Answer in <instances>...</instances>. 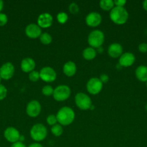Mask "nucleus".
Wrapping results in <instances>:
<instances>
[{
    "mask_svg": "<svg viewBox=\"0 0 147 147\" xmlns=\"http://www.w3.org/2000/svg\"><path fill=\"white\" fill-rule=\"evenodd\" d=\"M57 121L61 126H68L72 123L75 119V113L73 109L68 106L61 108L56 114Z\"/></svg>",
    "mask_w": 147,
    "mask_h": 147,
    "instance_id": "nucleus-1",
    "label": "nucleus"
},
{
    "mask_svg": "<svg viewBox=\"0 0 147 147\" xmlns=\"http://www.w3.org/2000/svg\"><path fill=\"white\" fill-rule=\"evenodd\" d=\"M110 17L116 24H123L128 19V13L124 7H114L110 11Z\"/></svg>",
    "mask_w": 147,
    "mask_h": 147,
    "instance_id": "nucleus-2",
    "label": "nucleus"
},
{
    "mask_svg": "<svg viewBox=\"0 0 147 147\" xmlns=\"http://www.w3.org/2000/svg\"><path fill=\"white\" fill-rule=\"evenodd\" d=\"M105 41L104 33L100 30H93L88 36V43L91 47L99 48Z\"/></svg>",
    "mask_w": 147,
    "mask_h": 147,
    "instance_id": "nucleus-3",
    "label": "nucleus"
},
{
    "mask_svg": "<svg viewBox=\"0 0 147 147\" xmlns=\"http://www.w3.org/2000/svg\"><path fill=\"white\" fill-rule=\"evenodd\" d=\"M48 131L46 126L42 123L35 124L30 129V136L35 142H41L47 136Z\"/></svg>",
    "mask_w": 147,
    "mask_h": 147,
    "instance_id": "nucleus-4",
    "label": "nucleus"
},
{
    "mask_svg": "<svg viewBox=\"0 0 147 147\" xmlns=\"http://www.w3.org/2000/svg\"><path fill=\"white\" fill-rule=\"evenodd\" d=\"M71 95L70 88L66 85H60L53 90V96L57 101H64L67 100Z\"/></svg>",
    "mask_w": 147,
    "mask_h": 147,
    "instance_id": "nucleus-5",
    "label": "nucleus"
},
{
    "mask_svg": "<svg viewBox=\"0 0 147 147\" xmlns=\"http://www.w3.org/2000/svg\"><path fill=\"white\" fill-rule=\"evenodd\" d=\"M76 106L81 110H88L92 106V100L89 96L84 93H78L75 96Z\"/></svg>",
    "mask_w": 147,
    "mask_h": 147,
    "instance_id": "nucleus-6",
    "label": "nucleus"
},
{
    "mask_svg": "<svg viewBox=\"0 0 147 147\" xmlns=\"http://www.w3.org/2000/svg\"><path fill=\"white\" fill-rule=\"evenodd\" d=\"M103 83L98 78H92L86 83V90L90 94L97 95L102 90Z\"/></svg>",
    "mask_w": 147,
    "mask_h": 147,
    "instance_id": "nucleus-7",
    "label": "nucleus"
},
{
    "mask_svg": "<svg viewBox=\"0 0 147 147\" xmlns=\"http://www.w3.org/2000/svg\"><path fill=\"white\" fill-rule=\"evenodd\" d=\"M57 75L53 68L50 67H44L40 71V78L46 83H51L56 79Z\"/></svg>",
    "mask_w": 147,
    "mask_h": 147,
    "instance_id": "nucleus-8",
    "label": "nucleus"
},
{
    "mask_svg": "<svg viewBox=\"0 0 147 147\" xmlns=\"http://www.w3.org/2000/svg\"><path fill=\"white\" fill-rule=\"evenodd\" d=\"M41 111V106L37 100H33L29 102L26 107V113L30 117L35 118Z\"/></svg>",
    "mask_w": 147,
    "mask_h": 147,
    "instance_id": "nucleus-9",
    "label": "nucleus"
},
{
    "mask_svg": "<svg viewBox=\"0 0 147 147\" xmlns=\"http://www.w3.org/2000/svg\"><path fill=\"white\" fill-rule=\"evenodd\" d=\"M14 67L11 63H6L0 67V77L4 80H9L14 76Z\"/></svg>",
    "mask_w": 147,
    "mask_h": 147,
    "instance_id": "nucleus-10",
    "label": "nucleus"
},
{
    "mask_svg": "<svg viewBox=\"0 0 147 147\" xmlns=\"http://www.w3.org/2000/svg\"><path fill=\"white\" fill-rule=\"evenodd\" d=\"M4 136L9 142L12 144L19 142L21 136L19 131L14 127H8L6 129V130L4 131Z\"/></svg>",
    "mask_w": 147,
    "mask_h": 147,
    "instance_id": "nucleus-11",
    "label": "nucleus"
},
{
    "mask_svg": "<svg viewBox=\"0 0 147 147\" xmlns=\"http://www.w3.org/2000/svg\"><path fill=\"white\" fill-rule=\"evenodd\" d=\"M25 34L30 38H37L40 37L42 34L41 28L37 24L31 23L25 27Z\"/></svg>",
    "mask_w": 147,
    "mask_h": 147,
    "instance_id": "nucleus-12",
    "label": "nucleus"
},
{
    "mask_svg": "<svg viewBox=\"0 0 147 147\" xmlns=\"http://www.w3.org/2000/svg\"><path fill=\"white\" fill-rule=\"evenodd\" d=\"M86 24L91 27H97L100 24L101 22H102V17H101L100 14L98 12H91L88 14L85 19Z\"/></svg>",
    "mask_w": 147,
    "mask_h": 147,
    "instance_id": "nucleus-13",
    "label": "nucleus"
},
{
    "mask_svg": "<svg viewBox=\"0 0 147 147\" xmlns=\"http://www.w3.org/2000/svg\"><path fill=\"white\" fill-rule=\"evenodd\" d=\"M53 23V17L49 13H43L37 18V25L40 28H48Z\"/></svg>",
    "mask_w": 147,
    "mask_h": 147,
    "instance_id": "nucleus-14",
    "label": "nucleus"
},
{
    "mask_svg": "<svg viewBox=\"0 0 147 147\" xmlns=\"http://www.w3.org/2000/svg\"><path fill=\"white\" fill-rule=\"evenodd\" d=\"M135 56L133 53H125L120 57L118 64L121 67H129L131 66L135 62Z\"/></svg>",
    "mask_w": 147,
    "mask_h": 147,
    "instance_id": "nucleus-15",
    "label": "nucleus"
},
{
    "mask_svg": "<svg viewBox=\"0 0 147 147\" xmlns=\"http://www.w3.org/2000/svg\"><path fill=\"white\" fill-rule=\"evenodd\" d=\"M108 53L111 57L113 58L120 57L122 54V45L119 43H112L108 47Z\"/></svg>",
    "mask_w": 147,
    "mask_h": 147,
    "instance_id": "nucleus-16",
    "label": "nucleus"
},
{
    "mask_svg": "<svg viewBox=\"0 0 147 147\" xmlns=\"http://www.w3.org/2000/svg\"><path fill=\"white\" fill-rule=\"evenodd\" d=\"M35 67V63L31 57H25L21 62V69L24 73H31Z\"/></svg>",
    "mask_w": 147,
    "mask_h": 147,
    "instance_id": "nucleus-17",
    "label": "nucleus"
},
{
    "mask_svg": "<svg viewBox=\"0 0 147 147\" xmlns=\"http://www.w3.org/2000/svg\"><path fill=\"white\" fill-rule=\"evenodd\" d=\"M64 74L68 77H71L75 75L76 72V65L74 62L68 61L64 64L63 67Z\"/></svg>",
    "mask_w": 147,
    "mask_h": 147,
    "instance_id": "nucleus-18",
    "label": "nucleus"
},
{
    "mask_svg": "<svg viewBox=\"0 0 147 147\" xmlns=\"http://www.w3.org/2000/svg\"><path fill=\"white\" fill-rule=\"evenodd\" d=\"M135 76L142 82H147V67L144 65L138 66L135 70Z\"/></svg>",
    "mask_w": 147,
    "mask_h": 147,
    "instance_id": "nucleus-19",
    "label": "nucleus"
},
{
    "mask_svg": "<svg viewBox=\"0 0 147 147\" xmlns=\"http://www.w3.org/2000/svg\"><path fill=\"white\" fill-rule=\"evenodd\" d=\"M97 52L95 50V48L93 47H86L84 50H83V53H82V55L83 57L86 60H92L96 57Z\"/></svg>",
    "mask_w": 147,
    "mask_h": 147,
    "instance_id": "nucleus-20",
    "label": "nucleus"
},
{
    "mask_svg": "<svg viewBox=\"0 0 147 147\" xmlns=\"http://www.w3.org/2000/svg\"><path fill=\"white\" fill-rule=\"evenodd\" d=\"M99 7L105 11H111L114 7V1L112 0H101L99 1Z\"/></svg>",
    "mask_w": 147,
    "mask_h": 147,
    "instance_id": "nucleus-21",
    "label": "nucleus"
},
{
    "mask_svg": "<svg viewBox=\"0 0 147 147\" xmlns=\"http://www.w3.org/2000/svg\"><path fill=\"white\" fill-rule=\"evenodd\" d=\"M63 128L61 124H57L51 127V132L55 136H60L63 134Z\"/></svg>",
    "mask_w": 147,
    "mask_h": 147,
    "instance_id": "nucleus-22",
    "label": "nucleus"
},
{
    "mask_svg": "<svg viewBox=\"0 0 147 147\" xmlns=\"http://www.w3.org/2000/svg\"><path fill=\"white\" fill-rule=\"evenodd\" d=\"M40 40L43 45H49L52 42V37L48 32L42 33L40 37Z\"/></svg>",
    "mask_w": 147,
    "mask_h": 147,
    "instance_id": "nucleus-23",
    "label": "nucleus"
},
{
    "mask_svg": "<svg viewBox=\"0 0 147 147\" xmlns=\"http://www.w3.org/2000/svg\"><path fill=\"white\" fill-rule=\"evenodd\" d=\"M53 90H54V89L51 86H49V85H47V86H44L43 88V89H42V93H43V94L44 96H50L51 95H53Z\"/></svg>",
    "mask_w": 147,
    "mask_h": 147,
    "instance_id": "nucleus-24",
    "label": "nucleus"
},
{
    "mask_svg": "<svg viewBox=\"0 0 147 147\" xmlns=\"http://www.w3.org/2000/svg\"><path fill=\"white\" fill-rule=\"evenodd\" d=\"M57 20L61 24H64L68 20V14L65 12H60L57 14Z\"/></svg>",
    "mask_w": 147,
    "mask_h": 147,
    "instance_id": "nucleus-25",
    "label": "nucleus"
},
{
    "mask_svg": "<svg viewBox=\"0 0 147 147\" xmlns=\"http://www.w3.org/2000/svg\"><path fill=\"white\" fill-rule=\"evenodd\" d=\"M46 121H47L48 124L50 125V126H54V125H56V123L58 122L56 116L54 114L49 115L47 117V119H46Z\"/></svg>",
    "mask_w": 147,
    "mask_h": 147,
    "instance_id": "nucleus-26",
    "label": "nucleus"
},
{
    "mask_svg": "<svg viewBox=\"0 0 147 147\" xmlns=\"http://www.w3.org/2000/svg\"><path fill=\"white\" fill-rule=\"evenodd\" d=\"M40 78V73L37 71H32L29 74V79L33 82H36L39 80Z\"/></svg>",
    "mask_w": 147,
    "mask_h": 147,
    "instance_id": "nucleus-27",
    "label": "nucleus"
},
{
    "mask_svg": "<svg viewBox=\"0 0 147 147\" xmlns=\"http://www.w3.org/2000/svg\"><path fill=\"white\" fill-rule=\"evenodd\" d=\"M69 9L71 14H77V13L79 11V6L76 4V3L73 2V3H71L70 5H69Z\"/></svg>",
    "mask_w": 147,
    "mask_h": 147,
    "instance_id": "nucleus-28",
    "label": "nucleus"
},
{
    "mask_svg": "<svg viewBox=\"0 0 147 147\" xmlns=\"http://www.w3.org/2000/svg\"><path fill=\"white\" fill-rule=\"evenodd\" d=\"M7 95V89L3 85L0 84V100H3L6 98Z\"/></svg>",
    "mask_w": 147,
    "mask_h": 147,
    "instance_id": "nucleus-29",
    "label": "nucleus"
},
{
    "mask_svg": "<svg viewBox=\"0 0 147 147\" xmlns=\"http://www.w3.org/2000/svg\"><path fill=\"white\" fill-rule=\"evenodd\" d=\"M7 21H8L7 16L5 14L0 13V26L5 25L7 23Z\"/></svg>",
    "mask_w": 147,
    "mask_h": 147,
    "instance_id": "nucleus-30",
    "label": "nucleus"
},
{
    "mask_svg": "<svg viewBox=\"0 0 147 147\" xmlns=\"http://www.w3.org/2000/svg\"><path fill=\"white\" fill-rule=\"evenodd\" d=\"M113 1L114 5H115V7H123V6L126 4V1H125V0H115Z\"/></svg>",
    "mask_w": 147,
    "mask_h": 147,
    "instance_id": "nucleus-31",
    "label": "nucleus"
},
{
    "mask_svg": "<svg viewBox=\"0 0 147 147\" xmlns=\"http://www.w3.org/2000/svg\"><path fill=\"white\" fill-rule=\"evenodd\" d=\"M138 50L141 53H146L147 52V44L146 43H141L138 45Z\"/></svg>",
    "mask_w": 147,
    "mask_h": 147,
    "instance_id": "nucleus-32",
    "label": "nucleus"
},
{
    "mask_svg": "<svg viewBox=\"0 0 147 147\" xmlns=\"http://www.w3.org/2000/svg\"><path fill=\"white\" fill-rule=\"evenodd\" d=\"M99 80H101V82L102 83H105L109 80V77L106 74H102L100 76V77H99Z\"/></svg>",
    "mask_w": 147,
    "mask_h": 147,
    "instance_id": "nucleus-33",
    "label": "nucleus"
},
{
    "mask_svg": "<svg viewBox=\"0 0 147 147\" xmlns=\"http://www.w3.org/2000/svg\"><path fill=\"white\" fill-rule=\"evenodd\" d=\"M10 147H26V146L22 142H17L12 144V145Z\"/></svg>",
    "mask_w": 147,
    "mask_h": 147,
    "instance_id": "nucleus-34",
    "label": "nucleus"
},
{
    "mask_svg": "<svg viewBox=\"0 0 147 147\" xmlns=\"http://www.w3.org/2000/svg\"><path fill=\"white\" fill-rule=\"evenodd\" d=\"M28 147H43V146L39 143H33V144H31L30 145H29Z\"/></svg>",
    "mask_w": 147,
    "mask_h": 147,
    "instance_id": "nucleus-35",
    "label": "nucleus"
},
{
    "mask_svg": "<svg viewBox=\"0 0 147 147\" xmlns=\"http://www.w3.org/2000/svg\"><path fill=\"white\" fill-rule=\"evenodd\" d=\"M143 7H144V9L146 11H147V0H145V1L143 2Z\"/></svg>",
    "mask_w": 147,
    "mask_h": 147,
    "instance_id": "nucleus-36",
    "label": "nucleus"
},
{
    "mask_svg": "<svg viewBox=\"0 0 147 147\" xmlns=\"http://www.w3.org/2000/svg\"><path fill=\"white\" fill-rule=\"evenodd\" d=\"M3 7H4V2L1 0H0V11L3 9Z\"/></svg>",
    "mask_w": 147,
    "mask_h": 147,
    "instance_id": "nucleus-37",
    "label": "nucleus"
},
{
    "mask_svg": "<svg viewBox=\"0 0 147 147\" xmlns=\"http://www.w3.org/2000/svg\"><path fill=\"white\" fill-rule=\"evenodd\" d=\"M145 109H146V111H147V104H146V106H145Z\"/></svg>",
    "mask_w": 147,
    "mask_h": 147,
    "instance_id": "nucleus-38",
    "label": "nucleus"
},
{
    "mask_svg": "<svg viewBox=\"0 0 147 147\" xmlns=\"http://www.w3.org/2000/svg\"><path fill=\"white\" fill-rule=\"evenodd\" d=\"M0 81H1V77H0Z\"/></svg>",
    "mask_w": 147,
    "mask_h": 147,
    "instance_id": "nucleus-39",
    "label": "nucleus"
},
{
    "mask_svg": "<svg viewBox=\"0 0 147 147\" xmlns=\"http://www.w3.org/2000/svg\"><path fill=\"white\" fill-rule=\"evenodd\" d=\"M146 86H147V82H146Z\"/></svg>",
    "mask_w": 147,
    "mask_h": 147,
    "instance_id": "nucleus-40",
    "label": "nucleus"
}]
</instances>
